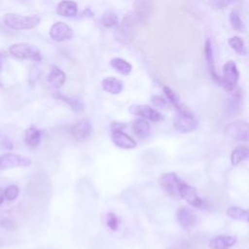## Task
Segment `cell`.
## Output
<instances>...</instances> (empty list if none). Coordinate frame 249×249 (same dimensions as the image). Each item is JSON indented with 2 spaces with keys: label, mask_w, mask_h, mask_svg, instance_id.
Listing matches in <instances>:
<instances>
[{
  "label": "cell",
  "mask_w": 249,
  "mask_h": 249,
  "mask_svg": "<svg viewBox=\"0 0 249 249\" xmlns=\"http://www.w3.org/2000/svg\"><path fill=\"white\" fill-rule=\"evenodd\" d=\"M105 223H106L107 227L113 231H116L120 226V220H119L118 216L113 212H109L106 214Z\"/></svg>",
  "instance_id": "obj_32"
},
{
  "label": "cell",
  "mask_w": 249,
  "mask_h": 249,
  "mask_svg": "<svg viewBox=\"0 0 249 249\" xmlns=\"http://www.w3.org/2000/svg\"><path fill=\"white\" fill-rule=\"evenodd\" d=\"M176 219L180 227L184 230H190L197 224L196 215L188 207H181L176 212Z\"/></svg>",
  "instance_id": "obj_14"
},
{
  "label": "cell",
  "mask_w": 249,
  "mask_h": 249,
  "mask_svg": "<svg viewBox=\"0 0 249 249\" xmlns=\"http://www.w3.org/2000/svg\"><path fill=\"white\" fill-rule=\"evenodd\" d=\"M132 131L140 139H146L151 133V125L147 120L136 119L132 123Z\"/></svg>",
  "instance_id": "obj_23"
},
{
  "label": "cell",
  "mask_w": 249,
  "mask_h": 249,
  "mask_svg": "<svg viewBox=\"0 0 249 249\" xmlns=\"http://www.w3.org/2000/svg\"><path fill=\"white\" fill-rule=\"evenodd\" d=\"M31 164V160L14 153H5L0 156V170L15 167H26Z\"/></svg>",
  "instance_id": "obj_8"
},
{
  "label": "cell",
  "mask_w": 249,
  "mask_h": 249,
  "mask_svg": "<svg viewBox=\"0 0 249 249\" xmlns=\"http://www.w3.org/2000/svg\"><path fill=\"white\" fill-rule=\"evenodd\" d=\"M229 20H230L231 27L235 31H237V32H245L246 31V25H245L244 21L241 19L238 11H236V10L231 11L230 16H229Z\"/></svg>",
  "instance_id": "obj_28"
},
{
  "label": "cell",
  "mask_w": 249,
  "mask_h": 249,
  "mask_svg": "<svg viewBox=\"0 0 249 249\" xmlns=\"http://www.w3.org/2000/svg\"><path fill=\"white\" fill-rule=\"evenodd\" d=\"M248 157V149L244 146H238L231 154V163L233 166L238 165Z\"/></svg>",
  "instance_id": "obj_29"
},
{
  "label": "cell",
  "mask_w": 249,
  "mask_h": 249,
  "mask_svg": "<svg viewBox=\"0 0 249 249\" xmlns=\"http://www.w3.org/2000/svg\"><path fill=\"white\" fill-rule=\"evenodd\" d=\"M66 81L65 73L57 66H53L47 76V82L53 89L61 88Z\"/></svg>",
  "instance_id": "obj_18"
},
{
  "label": "cell",
  "mask_w": 249,
  "mask_h": 249,
  "mask_svg": "<svg viewBox=\"0 0 249 249\" xmlns=\"http://www.w3.org/2000/svg\"><path fill=\"white\" fill-rule=\"evenodd\" d=\"M162 91H163L166 99L168 100V102L170 104H172V106L176 109L178 114H185V113L190 112V110L181 102L179 96L169 87L163 86L162 87Z\"/></svg>",
  "instance_id": "obj_19"
},
{
  "label": "cell",
  "mask_w": 249,
  "mask_h": 249,
  "mask_svg": "<svg viewBox=\"0 0 249 249\" xmlns=\"http://www.w3.org/2000/svg\"><path fill=\"white\" fill-rule=\"evenodd\" d=\"M237 237L234 235H218L213 237L208 246L210 249H230L235 245Z\"/></svg>",
  "instance_id": "obj_17"
},
{
  "label": "cell",
  "mask_w": 249,
  "mask_h": 249,
  "mask_svg": "<svg viewBox=\"0 0 249 249\" xmlns=\"http://www.w3.org/2000/svg\"><path fill=\"white\" fill-rule=\"evenodd\" d=\"M50 36L55 42H63L72 39L74 36V32L72 28L65 22L57 21L51 26Z\"/></svg>",
  "instance_id": "obj_10"
},
{
  "label": "cell",
  "mask_w": 249,
  "mask_h": 249,
  "mask_svg": "<svg viewBox=\"0 0 249 249\" xmlns=\"http://www.w3.org/2000/svg\"><path fill=\"white\" fill-rule=\"evenodd\" d=\"M0 227L6 230H14L16 229V224L14 221H12L10 218H2L0 219Z\"/></svg>",
  "instance_id": "obj_35"
},
{
  "label": "cell",
  "mask_w": 249,
  "mask_h": 249,
  "mask_svg": "<svg viewBox=\"0 0 249 249\" xmlns=\"http://www.w3.org/2000/svg\"><path fill=\"white\" fill-rule=\"evenodd\" d=\"M110 65L112 68H114L118 73L122 75H128L132 70V65L127 62L125 59L121 57H113L110 60Z\"/></svg>",
  "instance_id": "obj_26"
},
{
  "label": "cell",
  "mask_w": 249,
  "mask_h": 249,
  "mask_svg": "<svg viewBox=\"0 0 249 249\" xmlns=\"http://www.w3.org/2000/svg\"><path fill=\"white\" fill-rule=\"evenodd\" d=\"M78 13V4L73 0H62L56 7V14L64 17L71 18L76 16Z\"/></svg>",
  "instance_id": "obj_20"
},
{
  "label": "cell",
  "mask_w": 249,
  "mask_h": 249,
  "mask_svg": "<svg viewBox=\"0 0 249 249\" xmlns=\"http://www.w3.org/2000/svg\"><path fill=\"white\" fill-rule=\"evenodd\" d=\"M239 72L237 66L233 60L227 61L223 66V77L221 78V84L228 91H232L238 82Z\"/></svg>",
  "instance_id": "obj_4"
},
{
  "label": "cell",
  "mask_w": 249,
  "mask_h": 249,
  "mask_svg": "<svg viewBox=\"0 0 249 249\" xmlns=\"http://www.w3.org/2000/svg\"><path fill=\"white\" fill-rule=\"evenodd\" d=\"M101 23L103 26L107 27V28H113V27H117V25L119 24V19H118V16L113 13L112 11H106L101 18Z\"/></svg>",
  "instance_id": "obj_31"
},
{
  "label": "cell",
  "mask_w": 249,
  "mask_h": 249,
  "mask_svg": "<svg viewBox=\"0 0 249 249\" xmlns=\"http://www.w3.org/2000/svg\"><path fill=\"white\" fill-rule=\"evenodd\" d=\"M179 197L185 199L190 205H192L196 208H199L203 205V200L198 196L196 190L185 182L182 184V186L180 188Z\"/></svg>",
  "instance_id": "obj_12"
},
{
  "label": "cell",
  "mask_w": 249,
  "mask_h": 249,
  "mask_svg": "<svg viewBox=\"0 0 249 249\" xmlns=\"http://www.w3.org/2000/svg\"><path fill=\"white\" fill-rule=\"evenodd\" d=\"M228 43L230 45V47L238 54L240 55H245L246 54V47L244 44V41L238 37V36H233L231 37L228 40Z\"/></svg>",
  "instance_id": "obj_30"
},
{
  "label": "cell",
  "mask_w": 249,
  "mask_h": 249,
  "mask_svg": "<svg viewBox=\"0 0 249 249\" xmlns=\"http://www.w3.org/2000/svg\"><path fill=\"white\" fill-rule=\"evenodd\" d=\"M102 89L111 93V94H119L124 89V84L121 80L114 77H106L101 82Z\"/></svg>",
  "instance_id": "obj_22"
},
{
  "label": "cell",
  "mask_w": 249,
  "mask_h": 249,
  "mask_svg": "<svg viewBox=\"0 0 249 249\" xmlns=\"http://www.w3.org/2000/svg\"><path fill=\"white\" fill-rule=\"evenodd\" d=\"M226 135L237 141H247L248 124L244 120H236L229 123L224 129Z\"/></svg>",
  "instance_id": "obj_7"
},
{
  "label": "cell",
  "mask_w": 249,
  "mask_h": 249,
  "mask_svg": "<svg viewBox=\"0 0 249 249\" xmlns=\"http://www.w3.org/2000/svg\"><path fill=\"white\" fill-rule=\"evenodd\" d=\"M169 249H174V248H169Z\"/></svg>",
  "instance_id": "obj_40"
},
{
  "label": "cell",
  "mask_w": 249,
  "mask_h": 249,
  "mask_svg": "<svg viewBox=\"0 0 249 249\" xmlns=\"http://www.w3.org/2000/svg\"><path fill=\"white\" fill-rule=\"evenodd\" d=\"M159 183L161 189L169 196L179 198V191L184 181L175 172H167L162 174Z\"/></svg>",
  "instance_id": "obj_5"
},
{
  "label": "cell",
  "mask_w": 249,
  "mask_h": 249,
  "mask_svg": "<svg viewBox=\"0 0 249 249\" xmlns=\"http://www.w3.org/2000/svg\"><path fill=\"white\" fill-rule=\"evenodd\" d=\"M4 199H5V196H4V189H3V188H0V205L4 202Z\"/></svg>",
  "instance_id": "obj_37"
},
{
  "label": "cell",
  "mask_w": 249,
  "mask_h": 249,
  "mask_svg": "<svg viewBox=\"0 0 249 249\" xmlns=\"http://www.w3.org/2000/svg\"><path fill=\"white\" fill-rule=\"evenodd\" d=\"M130 114L137 116L141 119L151 121V122H160L163 119V116L157 111L155 108L145 105V104H133L128 108Z\"/></svg>",
  "instance_id": "obj_9"
},
{
  "label": "cell",
  "mask_w": 249,
  "mask_h": 249,
  "mask_svg": "<svg viewBox=\"0 0 249 249\" xmlns=\"http://www.w3.org/2000/svg\"><path fill=\"white\" fill-rule=\"evenodd\" d=\"M2 67H3V56L0 54V72L2 70ZM0 87H1V83H0Z\"/></svg>",
  "instance_id": "obj_38"
},
{
  "label": "cell",
  "mask_w": 249,
  "mask_h": 249,
  "mask_svg": "<svg viewBox=\"0 0 249 249\" xmlns=\"http://www.w3.org/2000/svg\"><path fill=\"white\" fill-rule=\"evenodd\" d=\"M231 4H232V3H237V2H240L241 0H228Z\"/></svg>",
  "instance_id": "obj_39"
},
{
  "label": "cell",
  "mask_w": 249,
  "mask_h": 249,
  "mask_svg": "<svg viewBox=\"0 0 249 249\" xmlns=\"http://www.w3.org/2000/svg\"><path fill=\"white\" fill-rule=\"evenodd\" d=\"M136 19L132 13L126 14L122 21L117 25L114 36L118 42L124 45H128L132 42L134 37Z\"/></svg>",
  "instance_id": "obj_2"
},
{
  "label": "cell",
  "mask_w": 249,
  "mask_h": 249,
  "mask_svg": "<svg viewBox=\"0 0 249 249\" xmlns=\"http://www.w3.org/2000/svg\"><path fill=\"white\" fill-rule=\"evenodd\" d=\"M18 194H19V189L17 185H10L4 190L5 199L9 201L15 200L18 196Z\"/></svg>",
  "instance_id": "obj_33"
},
{
  "label": "cell",
  "mask_w": 249,
  "mask_h": 249,
  "mask_svg": "<svg viewBox=\"0 0 249 249\" xmlns=\"http://www.w3.org/2000/svg\"><path fill=\"white\" fill-rule=\"evenodd\" d=\"M152 103L156 108H159V109H168L169 105H170V103L168 102L167 99H165L160 95L152 96Z\"/></svg>",
  "instance_id": "obj_34"
},
{
  "label": "cell",
  "mask_w": 249,
  "mask_h": 249,
  "mask_svg": "<svg viewBox=\"0 0 249 249\" xmlns=\"http://www.w3.org/2000/svg\"><path fill=\"white\" fill-rule=\"evenodd\" d=\"M152 11L151 0H134L133 3V16L137 22L146 23L149 20Z\"/></svg>",
  "instance_id": "obj_11"
},
{
  "label": "cell",
  "mask_w": 249,
  "mask_h": 249,
  "mask_svg": "<svg viewBox=\"0 0 249 249\" xmlns=\"http://www.w3.org/2000/svg\"><path fill=\"white\" fill-rule=\"evenodd\" d=\"M242 108V90L239 89L232 90V93L228 101V113L230 116L237 115Z\"/></svg>",
  "instance_id": "obj_21"
},
{
  "label": "cell",
  "mask_w": 249,
  "mask_h": 249,
  "mask_svg": "<svg viewBox=\"0 0 249 249\" xmlns=\"http://www.w3.org/2000/svg\"><path fill=\"white\" fill-rule=\"evenodd\" d=\"M111 140L115 144V146L124 150L134 149L137 145L136 141L131 136H129L123 130H119V129L112 130Z\"/></svg>",
  "instance_id": "obj_15"
},
{
  "label": "cell",
  "mask_w": 249,
  "mask_h": 249,
  "mask_svg": "<svg viewBox=\"0 0 249 249\" xmlns=\"http://www.w3.org/2000/svg\"><path fill=\"white\" fill-rule=\"evenodd\" d=\"M41 139H42V133L38 127L31 125L26 129L25 135H24V141L29 148L31 149L36 148L40 144Z\"/></svg>",
  "instance_id": "obj_24"
},
{
  "label": "cell",
  "mask_w": 249,
  "mask_h": 249,
  "mask_svg": "<svg viewBox=\"0 0 249 249\" xmlns=\"http://www.w3.org/2000/svg\"><path fill=\"white\" fill-rule=\"evenodd\" d=\"M91 130L90 122L87 119H83L71 126L70 133L77 141H86L90 136Z\"/></svg>",
  "instance_id": "obj_13"
},
{
  "label": "cell",
  "mask_w": 249,
  "mask_h": 249,
  "mask_svg": "<svg viewBox=\"0 0 249 249\" xmlns=\"http://www.w3.org/2000/svg\"><path fill=\"white\" fill-rule=\"evenodd\" d=\"M210 4L214 8H218V9H222L231 5V3L228 0H210Z\"/></svg>",
  "instance_id": "obj_36"
},
{
  "label": "cell",
  "mask_w": 249,
  "mask_h": 249,
  "mask_svg": "<svg viewBox=\"0 0 249 249\" xmlns=\"http://www.w3.org/2000/svg\"><path fill=\"white\" fill-rule=\"evenodd\" d=\"M10 53L19 59H29L35 62L42 60V54L37 46L30 43H17L9 48Z\"/></svg>",
  "instance_id": "obj_3"
},
{
  "label": "cell",
  "mask_w": 249,
  "mask_h": 249,
  "mask_svg": "<svg viewBox=\"0 0 249 249\" xmlns=\"http://www.w3.org/2000/svg\"><path fill=\"white\" fill-rule=\"evenodd\" d=\"M227 216L232 220H237L241 221L244 223H248V210L243 209L238 206H231L227 209L226 212Z\"/></svg>",
  "instance_id": "obj_27"
},
{
  "label": "cell",
  "mask_w": 249,
  "mask_h": 249,
  "mask_svg": "<svg viewBox=\"0 0 249 249\" xmlns=\"http://www.w3.org/2000/svg\"><path fill=\"white\" fill-rule=\"evenodd\" d=\"M204 53H205V59L207 63V68L209 71V74L211 78L218 84H221V78L219 74L216 71L215 68V60H214V55H213V49H212V44L210 39H207L204 44Z\"/></svg>",
  "instance_id": "obj_16"
},
{
  "label": "cell",
  "mask_w": 249,
  "mask_h": 249,
  "mask_svg": "<svg viewBox=\"0 0 249 249\" xmlns=\"http://www.w3.org/2000/svg\"><path fill=\"white\" fill-rule=\"evenodd\" d=\"M198 121L191 111L185 114H177L173 123L175 130L180 133L192 132L196 129Z\"/></svg>",
  "instance_id": "obj_6"
},
{
  "label": "cell",
  "mask_w": 249,
  "mask_h": 249,
  "mask_svg": "<svg viewBox=\"0 0 249 249\" xmlns=\"http://www.w3.org/2000/svg\"><path fill=\"white\" fill-rule=\"evenodd\" d=\"M53 96L55 98V99H58L62 102H64L65 104H67L74 112H82L85 108V105L84 103L77 99V98H74V97H71V96H68V95H65L63 93H60V92H54L53 94Z\"/></svg>",
  "instance_id": "obj_25"
},
{
  "label": "cell",
  "mask_w": 249,
  "mask_h": 249,
  "mask_svg": "<svg viewBox=\"0 0 249 249\" xmlns=\"http://www.w3.org/2000/svg\"><path fill=\"white\" fill-rule=\"evenodd\" d=\"M3 21L5 25L11 29L25 30V29H32L35 26H37L40 23L41 18L36 15L21 16L18 14L9 13L4 16Z\"/></svg>",
  "instance_id": "obj_1"
}]
</instances>
